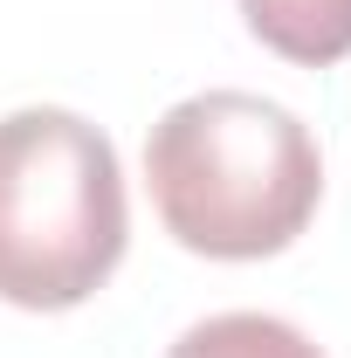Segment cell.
Segmentation results:
<instances>
[{"label":"cell","mask_w":351,"mask_h":358,"mask_svg":"<svg viewBox=\"0 0 351 358\" xmlns=\"http://www.w3.org/2000/svg\"><path fill=\"white\" fill-rule=\"evenodd\" d=\"M131 241L117 145L76 110L28 103L0 117V303L76 310Z\"/></svg>","instance_id":"7a4b0ae2"},{"label":"cell","mask_w":351,"mask_h":358,"mask_svg":"<svg viewBox=\"0 0 351 358\" xmlns=\"http://www.w3.org/2000/svg\"><path fill=\"white\" fill-rule=\"evenodd\" d=\"M241 21L282 62H345L351 55V0H241Z\"/></svg>","instance_id":"3957f363"},{"label":"cell","mask_w":351,"mask_h":358,"mask_svg":"<svg viewBox=\"0 0 351 358\" xmlns=\"http://www.w3.org/2000/svg\"><path fill=\"white\" fill-rule=\"evenodd\" d=\"M166 358H324L296 324L282 317H262V310H220V317H200L179 331V345Z\"/></svg>","instance_id":"277c9868"},{"label":"cell","mask_w":351,"mask_h":358,"mask_svg":"<svg viewBox=\"0 0 351 358\" xmlns=\"http://www.w3.org/2000/svg\"><path fill=\"white\" fill-rule=\"evenodd\" d=\"M145 179L179 248L214 262H262L310 227L324 159L310 124L275 96L200 90L152 124Z\"/></svg>","instance_id":"6da1fadb"}]
</instances>
